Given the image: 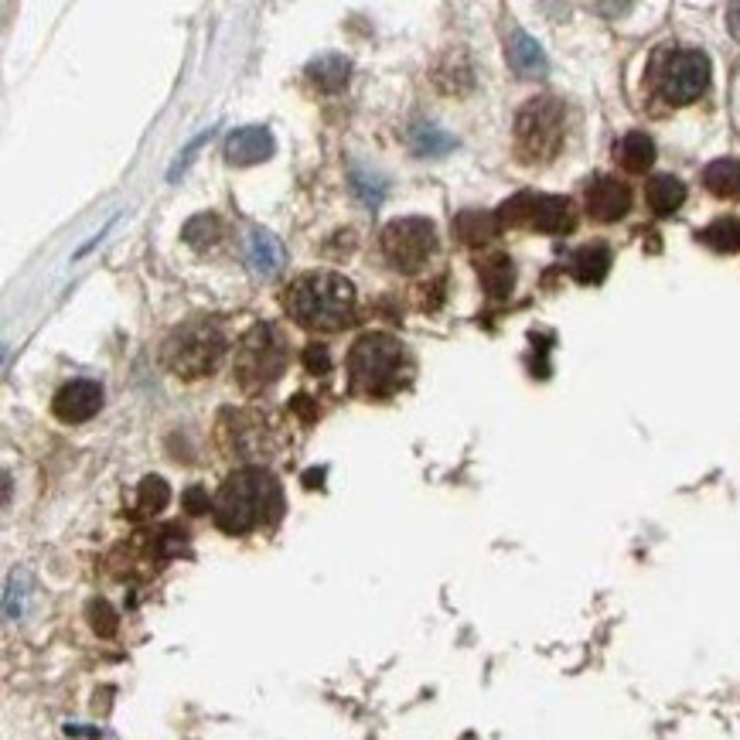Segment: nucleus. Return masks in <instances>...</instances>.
<instances>
[{"instance_id":"f257e3e1","label":"nucleus","mask_w":740,"mask_h":740,"mask_svg":"<svg viewBox=\"0 0 740 740\" xmlns=\"http://www.w3.org/2000/svg\"><path fill=\"white\" fill-rule=\"evenodd\" d=\"M287 314L308 332H342L355 317V287L332 270H314L290 284Z\"/></svg>"},{"instance_id":"f03ea898","label":"nucleus","mask_w":740,"mask_h":740,"mask_svg":"<svg viewBox=\"0 0 740 740\" xmlns=\"http://www.w3.org/2000/svg\"><path fill=\"white\" fill-rule=\"evenodd\" d=\"M280 512V488L259 467H243L226 478L216 495V525L229 536H243Z\"/></svg>"},{"instance_id":"7ed1b4c3","label":"nucleus","mask_w":740,"mask_h":740,"mask_svg":"<svg viewBox=\"0 0 740 740\" xmlns=\"http://www.w3.org/2000/svg\"><path fill=\"white\" fill-rule=\"evenodd\" d=\"M400 366H403V348L393 335H386V332L362 335L348 351L351 393L369 396V400L390 396L396 390Z\"/></svg>"},{"instance_id":"20e7f679","label":"nucleus","mask_w":740,"mask_h":740,"mask_svg":"<svg viewBox=\"0 0 740 740\" xmlns=\"http://www.w3.org/2000/svg\"><path fill=\"white\" fill-rule=\"evenodd\" d=\"M226 332L212 317H195L185 321L182 328H174L164 342V366L182 375V379H198L212 375L219 359L226 355Z\"/></svg>"},{"instance_id":"39448f33","label":"nucleus","mask_w":740,"mask_h":740,"mask_svg":"<svg viewBox=\"0 0 740 740\" xmlns=\"http://www.w3.org/2000/svg\"><path fill=\"white\" fill-rule=\"evenodd\" d=\"M567 134V106L556 96L529 100L516 116V147L525 164L550 161Z\"/></svg>"},{"instance_id":"423d86ee","label":"nucleus","mask_w":740,"mask_h":740,"mask_svg":"<svg viewBox=\"0 0 740 740\" xmlns=\"http://www.w3.org/2000/svg\"><path fill=\"white\" fill-rule=\"evenodd\" d=\"M287 345L274 324H253L235 351V382L246 393H259L284 375Z\"/></svg>"},{"instance_id":"0eeeda50","label":"nucleus","mask_w":740,"mask_h":740,"mask_svg":"<svg viewBox=\"0 0 740 740\" xmlns=\"http://www.w3.org/2000/svg\"><path fill=\"white\" fill-rule=\"evenodd\" d=\"M652 82L666 103L672 106L693 103L709 85V58L699 48H669L656 58Z\"/></svg>"},{"instance_id":"6e6552de","label":"nucleus","mask_w":740,"mask_h":740,"mask_svg":"<svg viewBox=\"0 0 740 740\" xmlns=\"http://www.w3.org/2000/svg\"><path fill=\"white\" fill-rule=\"evenodd\" d=\"M437 250V229L430 219L409 216V219H393L382 229V256L400 274H417L420 266L433 256Z\"/></svg>"},{"instance_id":"1a4fd4ad","label":"nucleus","mask_w":740,"mask_h":740,"mask_svg":"<svg viewBox=\"0 0 740 740\" xmlns=\"http://www.w3.org/2000/svg\"><path fill=\"white\" fill-rule=\"evenodd\" d=\"M583 205H587V216L594 222H617L625 219L628 209H632V192L625 182H617V177H608V174H598L590 177V185L583 192Z\"/></svg>"},{"instance_id":"9d476101","label":"nucleus","mask_w":740,"mask_h":740,"mask_svg":"<svg viewBox=\"0 0 740 740\" xmlns=\"http://www.w3.org/2000/svg\"><path fill=\"white\" fill-rule=\"evenodd\" d=\"M103 406V386L93 379H76L69 386H62L55 393V417L66 420V424H82V420H93Z\"/></svg>"},{"instance_id":"9b49d317","label":"nucleus","mask_w":740,"mask_h":740,"mask_svg":"<svg viewBox=\"0 0 740 740\" xmlns=\"http://www.w3.org/2000/svg\"><path fill=\"white\" fill-rule=\"evenodd\" d=\"M277 151V140L266 127H243L226 137V161L232 167H250L259 161H270Z\"/></svg>"},{"instance_id":"f8f14e48","label":"nucleus","mask_w":740,"mask_h":740,"mask_svg":"<svg viewBox=\"0 0 740 740\" xmlns=\"http://www.w3.org/2000/svg\"><path fill=\"white\" fill-rule=\"evenodd\" d=\"M246 266H250V274L259 277V280H270V277L280 274V266H284V246H280V240H277L274 232L253 229V232L246 235Z\"/></svg>"},{"instance_id":"ddd939ff","label":"nucleus","mask_w":740,"mask_h":740,"mask_svg":"<svg viewBox=\"0 0 740 740\" xmlns=\"http://www.w3.org/2000/svg\"><path fill=\"white\" fill-rule=\"evenodd\" d=\"M577 222L574 216V205L570 198L564 195H536L532 198V216H529V226L540 229V232H570Z\"/></svg>"},{"instance_id":"4468645a","label":"nucleus","mask_w":740,"mask_h":740,"mask_svg":"<svg viewBox=\"0 0 740 740\" xmlns=\"http://www.w3.org/2000/svg\"><path fill=\"white\" fill-rule=\"evenodd\" d=\"M614 161L625 167L628 174H645L648 167L656 164V143H652V137L641 134V130L625 134V137L617 140V147H614Z\"/></svg>"},{"instance_id":"2eb2a0df","label":"nucleus","mask_w":740,"mask_h":740,"mask_svg":"<svg viewBox=\"0 0 740 740\" xmlns=\"http://www.w3.org/2000/svg\"><path fill=\"white\" fill-rule=\"evenodd\" d=\"M509 66L522 76V79H536L546 72V55L543 48L532 42L525 32H516L509 42Z\"/></svg>"},{"instance_id":"dca6fc26","label":"nucleus","mask_w":740,"mask_h":740,"mask_svg":"<svg viewBox=\"0 0 740 740\" xmlns=\"http://www.w3.org/2000/svg\"><path fill=\"white\" fill-rule=\"evenodd\" d=\"M645 198H648V205H652L656 216H672L679 205L686 201V185L672 174H656L645 188Z\"/></svg>"},{"instance_id":"f3484780","label":"nucleus","mask_w":740,"mask_h":740,"mask_svg":"<svg viewBox=\"0 0 740 740\" xmlns=\"http://www.w3.org/2000/svg\"><path fill=\"white\" fill-rule=\"evenodd\" d=\"M570 270L580 284H601L611 270V250L601 246V243H590V246L577 250L574 259H570Z\"/></svg>"},{"instance_id":"a211bd4d","label":"nucleus","mask_w":740,"mask_h":740,"mask_svg":"<svg viewBox=\"0 0 740 740\" xmlns=\"http://www.w3.org/2000/svg\"><path fill=\"white\" fill-rule=\"evenodd\" d=\"M703 185L717 198H740V164L733 158H720L703 167Z\"/></svg>"},{"instance_id":"6ab92c4d","label":"nucleus","mask_w":740,"mask_h":740,"mask_svg":"<svg viewBox=\"0 0 740 740\" xmlns=\"http://www.w3.org/2000/svg\"><path fill=\"white\" fill-rule=\"evenodd\" d=\"M348 58L345 55H335V51H328V55H317L314 62L308 66V76H311V82L317 85V89H324V93H335V89H342L345 82H348Z\"/></svg>"},{"instance_id":"aec40b11","label":"nucleus","mask_w":740,"mask_h":740,"mask_svg":"<svg viewBox=\"0 0 740 740\" xmlns=\"http://www.w3.org/2000/svg\"><path fill=\"white\" fill-rule=\"evenodd\" d=\"M454 229H458V240L467 243V246H482L488 243L492 235L498 232V216H488L482 209H467L454 219Z\"/></svg>"},{"instance_id":"412c9836","label":"nucleus","mask_w":740,"mask_h":740,"mask_svg":"<svg viewBox=\"0 0 740 740\" xmlns=\"http://www.w3.org/2000/svg\"><path fill=\"white\" fill-rule=\"evenodd\" d=\"M478 277L485 284V290L492 293V298H506V293L512 290V280H516V270H512V259L509 256H488L478 263Z\"/></svg>"},{"instance_id":"4be33fe9","label":"nucleus","mask_w":740,"mask_h":740,"mask_svg":"<svg viewBox=\"0 0 740 740\" xmlns=\"http://www.w3.org/2000/svg\"><path fill=\"white\" fill-rule=\"evenodd\" d=\"M699 240L714 250V253H737L740 250V222L737 219H717V222H709L703 232H699Z\"/></svg>"},{"instance_id":"5701e85b","label":"nucleus","mask_w":740,"mask_h":740,"mask_svg":"<svg viewBox=\"0 0 740 740\" xmlns=\"http://www.w3.org/2000/svg\"><path fill=\"white\" fill-rule=\"evenodd\" d=\"M409 143H413V151H417V154L437 158V154H448V151H451V147H454V137H451V134H443V130L433 127V124H417V127H413V134H409Z\"/></svg>"},{"instance_id":"b1692460","label":"nucleus","mask_w":740,"mask_h":740,"mask_svg":"<svg viewBox=\"0 0 740 740\" xmlns=\"http://www.w3.org/2000/svg\"><path fill=\"white\" fill-rule=\"evenodd\" d=\"M171 501V488L164 478L158 475H147L137 488V516H158L164 506Z\"/></svg>"},{"instance_id":"393cba45","label":"nucleus","mask_w":740,"mask_h":740,"mask_svg":"<svg viewBox=\"0 0 740 740\" xmlns=\"http://www.w3.org/2000/svg\"><path fill=\"white\" fill-rule=\"evenodd\" d=\"M182 235H185V243H188V246H195V250H209V246L219 243L222 222H219V216H195V219H188V226L182 229Z\"/></svg>"},{"instance_id":"a878e982","label":"nucleus","mask_w":740,"mask_h":740,"mask_svg":"<svg viewBox=\"0 0 740 740\" xmlns=\"http://www.w3.org/2000/svg\"><path fill=\"white\" fill-rule=\"evenodd\" d=\"M351 192L359 195V198L369 205V209H375V205L382 201V195H386V185L379 182V174L355 167V171H351Z\"/></svg>"},{"instance_id":"bb28decb","label":"nucleus","mask_w":740,"mask_h":740,"mask_svg":"<svg viewBox=\"0 0 740 740\" xmlns=\"http://www.w3.org/2000/svg\"><path fill=\"white\" fill-rule=\"evenodd\" d=\"M89 621H93V632L103 635V638H113L116 635V625H120V617H116V611L106 601H93V604H89Z\"/></svg>"},{"instance_id":"cd10ccee","label":"nucleus","mask_w":740,"mask_h":740,"mask_svg":"<svg viewBox=\"0 0 740 740\" xmlns=\"http://www.w3.org/2000/svg\"><path fill=\"white\" fill-rule=\"evenodd\" d=\"M304 369L311 372V375H324L332 369V355H328V345H308L304 348Z\"/></svg>"},{"instance_id":"c85d7f7f","label":"nucleus","mask_w":740,"mask_h":740,"mask_svg":"<svg viewBox=\"0 0 740 740\" xmlns=\"http://www.w3.org/2000/svg\"><path fill=\"white\" fill-rule=\"evenodd\" d=\"M185 509L192 512V516H201L205 509H209V495H205V488H188L185 492Z\"/></svg>"},{"instance_id":"c756f323","label":"nucleus","mask_w":740,"mask_h":740,"mask_svg":"<svg viewBox=\"0 0 740 740\" xmlns=\"http://www.w3.org/2000/svg\"><path fill=\"white\" fill-rule=\"evenodd\" d=\"M727 24H730L733 38H740V4H733V8L727 11Z\"/></svg>"}]
</instances>
